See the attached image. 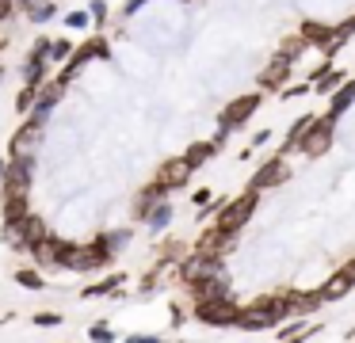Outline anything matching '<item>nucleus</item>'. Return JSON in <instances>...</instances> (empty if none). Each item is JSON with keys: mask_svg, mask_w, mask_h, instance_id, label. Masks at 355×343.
Segmentation results:
<instances>
[{"mask_svg": "<svg viewBox=\"0 0 355 343\" xmlns=\"http://www.w3.org/2000/svg\"><path fill=\"white\" fill-rule=\"evenodd\" d=\"M31 324H39V328H58V324H62V313H35Z\"/></svg>", "mask_w": 355, "mask_h": 343, "instance_id": "33", "label": "nucleus"}, {"mask_svg": "<svg viewBox=\"0 0 355 343\" xmlns=\"http://www.w3.org/2000/svg\"><path fill=\"white\" fill-rule=\"evenodd\" d=\"M187 175H191V168L184 164V157H176V160H168V164H161V172L153 175V183L164 191V195H168L172 187H184Z\"/></svg>", "mask_w": 355, "mask_h": 343, "instance_id": "12", "label": "nucleus"}, {"mask_svg": "<svg viewBox=\"0 0 355 343\" xmlns=\"http://www.w3.org/2000/svg\"><path fill=\"white\" fill-rule=\"evenodd\" d=\"M256 107H260V96H256V91H248V96L233 99V103L222 111V130H233V126H241L245 118H252Z\"/></svg>", "mask_w": 355, "mask_h": 343, "instance_id": "10", "label": "nucleus"}, {"mask_svg": "<svg viewBox=\"0 0 355 343\" xmlns=\"http://www.w3.org/2000/svg\"><path fill=\"white\" fill-rule=\"evenodd\" d=\"M88 19L103 23V19H107V4H103V0H92V8H88Z\"/></svg>", "mask_w": 355, "mask_h": 343, "instance_id": "36", "label": "nucleus"}, {"mask_svg": "<svg viewBox=\"0 0 355 343\" xmlns=\"http://www.w3.org/2000/svg\"><path fill=\"white\" fill-rule=\"evenodd\" d=\"M313 122H317L313 114H306V118H298V122H294V126H291V134H286V145H291V149H298V141L309 134V126H313Z\"/></svg>", "mask_w": 355, "mask_h": 343, "instance_id": "28", "label": "nucleus"}, {"mask_svg": "<svg viewBox=\"0 0 355 343\" xmlns=\"http://www.w3.org/2000/svg\"><path fill=\"white\" fill-rule=\"evenodd\" d=\"M302 46H306L302 38H286V42H283V50H279V58H283V61H294V58L302 53Z\"/></svg>", "mask_w": 355, "mask_h": 343, "instance_id": "32", "label": "nucleus"}, {"mask_svg": "<svg viewBox=\"0 0 355 343\" xmlns=\"http://www.w3.org/2000/svg\"><path fill=\"white\" fill-rule=\"evenodd\" d=\"M35 99H39V88H27V84H24V88H19V96H16V111L27 114L35 107Z\"/></svg>", "mask_w": 355, "mask_h": 343, "instance_id": "30", "label": "nucleus"}, {"mask_svg": "<svg viewBox=\"0 0 355 343\" xmlns=\"http://www.w3.org/2000/svg\"><path fill=\"white\" fill-rule=\"evenodd\" d=\"M96 240H100L103 248H107V256L115 259L119 248H126V244H130V233H126V229H115V233H103V236H96Z\"/></svg>", "mask_w": 355, "mask_h": 343, "instance_id": "24", "label": "nucleus"}, {"mask_svg": "<svg viewBox=\"0 0 355 343\" xmlns=\"http://www.w3.org/2000/svg\"><path fill=\"white\" fill-rule=\"evenodd\" d=\"M352 286H355V282L347 279L344 271H336L321 290H317V297H321V305H324V301H340V297H347V290H352Z\"/></svg>", "mask_w": 355, "mask_h": 343, "instance_id": "16", "label": "nucleus"}, {"mask_svg": "<svg viewBox=\"0 0 355 343\" xmlns=\"http://www.w3.org/2000/svg\"><path fill=\"white\" fill-rule=\"evenodd\" d=\"M39 137H42V126H35V122L19 126V134L12 137V157H31L35 145H39Z\"/></svg>", "mask_w": 355, "mask_h": 343, "instance_id": "14", "label": "nucleus"}, {"mask_svg": "<svg viewBox=\"0 0 355 343\" xmlns=\"http://www.w3.org/2000/svg\"><path fill=\"white\" fill-rule=\"evenodd\" d=\"M27 15H31L35 23H46L50 15H54V4H50V0H31V4H27Z\"/></svg>", "mask_w": 355, "mask_h": 343, "instance_id": "29", "label": "nucleus"}, {"mask_svg": "<svg viewBox=\"0 0 355 343\" xmlns=\"http://www.w3.org/2000/svg\"><path fill=\"white\" fill-rule=\"evenodd\" d=\"M31 172H35V157H12L8 172H4V198H27L31 191Z\"/></svg>", "mask_w": 355, "mask_h": 343, "instance_id": "6", "label": "nucleus"}, {"mask_svg": "<svg viewBox=\"0 0 355 343\" xmlns=\"http://www.w3.org/2000/svg\"><path fill=\"white\" fill-rule=\"evenodd\" d=\"M340 271H344V274H347V279H352V282H355V259H347V263H344V267H340Z\"/></svg>", "mask_w": 355, "mask_h": 343, "instance_id": "42", "label": "nucleus"}, {"mask_svg": "<svg viewBox=\"0 0 355 343\" xmlns=\"http://www.w3.org/2000/svg\"><path fill=\"white\" fill-rule=\"evenodd\" d=\"M69 58H73V46L65 38H54L50 42V61H69Z\"/></svg>", "mask_w": 355, "mask_h": 343, "instance_id": "31", "label": "nucleus"}, {"mask_svg": "<svg viewBox=\"0 0 355 343\" xmlns=\"http://www.w3.org/2000/svg\"><path fill=\"white\" fill-rule=\"evenodd\" d=\"M218 149H222V141H199V145H191V149L184 152V164H187V168H191V172H195V168H199V164H202V160H207V157H214Z\"/></svg>", "mask_w": 355, "mask_h": 343, "instance_id": "21", "label": "nucleus"}, {"mask_svg": "<svg viewBox=\"0 0 355 343\" xmlns=\"http://www.w3.org/2000/svg\"><path fill=\"white\" fill-rule=\"evenodd\" d=\"M352 99H355V80H352V84H344V88H340V96H332V111L324 114V118L336 122V114H344L347 107H352Z\"/></svg>", "mask_w": 355, "mask_h": 343, "instance_id": "25", "label": "nucleus"}, {"mask_svg": "<svg viewBox=\"0 0 355 343\" xmlns=\"http://www.w3.org/2000/svg\"><path fill=\"white\" fill-rule=\"evenodd\" d=\"M126 343H161L157 335H126Z\"/></svg>", "mask_w": 355, "mask_h": 343, "instance_id": "40", "label": "nucleus"}, {"mask_svg": "<svg viewBox=\"0 0 355 343\" xmlns=\"http://www.w3.org/2000/svg\"><path fill=\"white\" fill-rule=\"evenodd\" d=\"M16 282H19L24 290H31V294H42V290H46V279H42L35 267H19V271H16Z\"/></svg>", "mask_w": 355, "mask_h": 343, "instance_id": "22", "label": "nucleus"}, {"mask_svg": "<svg viewBox=\"0 0 355 343\" xmlns=\"http://www.w3.org/2000/svg\"><path fill=\"white\" fill-rule=\"evenodd\" d=\"M65 23H69V27H88V12H69Z\"/></svg>", "mask_w": 355, "mask_h": 343, "instance_id": "37", "label": "nucleus"}, {"mask_svg": "<svg viewBox=\"0 0 355 343\" xmlns=\"http://www.w3.org/2000/svg\"><path fill=\"white\" fill-rule=\"evenodd\" d=\"M27 213H31L27 198H4V225H16V221L27 218Z\"/></svg>", "mask_w": 355, "mask_h": 343, "instance_id": "23", "label": "nucleus"}, {"mask_svg": "<svg viewBox=\"0 0 355 343\" xmlns=\"http://www.w3.org/2000/svg\"><path fill=\"white\" fill-rule=\"evenodd\" d=\"M283 96H286V99H294V96H306V84H294V88H283Z\"/></svg>", "mask_w": 355, "mask_h": 343, "instance_id": "39", "label": "nucleus"}, {"mask_svg": "<svg viewBox=\"0 0 355 343\" xmlns=\"http://www.w3.org/2000/svg\"><path fill=\"white\" fill-rule=\"evenodd\" d=\"M161 271H164V263H161V267H153V271H146V274H141V286H138L141 294H149V290H153L157 282H161Z\"/></svg>", "mask_w": 355, "mask_h": 343, "instance_id": "34", "label": "nucleus"}, {"mask_svg": "<svg viewBox=\"0 0 355 343\" xmlns=\"http://www.w3.org/2000/svg\"><path fill=\"white\" fill-rule=\"evenodd\" d=\"M27 4H31V0H24V8H27Z\"/></svg>", "mask_w": 355, "mask_h": 343, "instance_id": "45", "label": "nucleus"}, {"mask_svg": "<svg viewBox=\"0 0 355 343\" xmlns=\"http://www.w3.org/2000/svg\"><path fill=\"white\" fill-rule=\"evenodd\" d=\"M237 313H241V305L233 301V297H214V301L195 305V317H199L202 324H210V328H233L237 324Z\"/></svg>", "mask_w": 355, "mask_h": 343, "instance_id": "5", "label": "nucleus"}, {"mask_svg": "<svg viewBox=\"0 0 355 343\" xmlns=\"http://www.w3.org/2000/svg\"><path fill=\"white\" fill-rule=\"evenodd\" d=\"M191 297H195V305L214 301V297H230V282H225V274L222 279H210V282H199V286H191Z\"/></svg>", "mask_w": 355, "mask_h": 343, "instance_id": "17", "label": "nucleus"}, {"mask_svg": "<svg viewBox=\"0 0 355 343\" xmlns=\"http://www.w3.org/2000/svg\"><path fill=\"white\" fill-rule=\"evenodd\" d=\"M332 35H336V27H329V23H313V19H306L302 30H298L302 42H317V46H329Z\"/></svg>", "mask_w": 355, "mask_h": 343, "instance_id": "18", "label": "nucleus"}, {"mask_svg": "<svg viewBox=\"0 0 355 343\" xmlns=\"http://www.w3.org/2000/svg\"><path fill=\"white\" fill-rule=\"evenodd\" d=\"M286 179H291V168H286V160H283V157H275V160H268V164H263L260 172L252 175V191L260 195V191L279 187V183H286Z\"/></svg>", "mask_w": 355, "mask_h": 343, "instance_id": "9", "label": "nucleus"}, {"mask_svg": "<svg viewBox=\"0 0 355 343\" xmlns=\"http://www.w3.org/2000/svg\"><path fill=\"white\" fill-rule=\"evenodd\" d=\"M168 317H172V328H180L184 324V309H180L176 301H172V309H168Z\"/></svg>", "mask_w": 355, "mask_h": 343, "instance_id": "38", "label": "nucleus"}, {"mask_svg": "<svg viewBox=\"0 0 355 343\" xmlns=\"http://www.w3.org/2000/svg\"><path fill=\"white\" fill-rule=\"evenodd\" d=\"M69 248H73L69 240H62V236H54V233H50L46 240H42L39 248L31 252V256L39 259L42 267H62V263H65V256H69Z\"/></svg>", "mask_w": 355, "mask_h": 343, "instance_id": "11", "label": "nucleus"}, {"mask_svg": "<svg viewBox=\"0 0 355 343\" xmlns=\"http://www.w3.org/2000/svg\"><path fill=\"white\" fill-rule=\"evenodd\" d=\"M233 240L237 236H225V233H218V229H210V233H202V240H199V256H210V259H225V252L233 248Z\"/></svg>", "mask_w": 355, "mask_h": 343, "instance_id": "13", "label": "nucleus"}, {"mask_svg": "<svg viewBox=\"0 0 355 343\" xmlns=\"http://www.w3.org/2000/svg\"><path fill=\"white\" fill-rule=\"evenodd\" d=\"M286 73H291V61L275 58V61H271V65L260 73V88H263V91H279V88H283V80H286Z\"/></svg>", "mask_w": 355, "mask_h": 343, "instance_id": "15", "label": "nucleus"}, {"mask_svg": "<svg viewBox=\"0 0 355 343\" xmlns=\"http://www.w3.org/2000/svg\"><path fill=\"white\" fill-rule=\"evenodd\" d=\"M291 317V305H286V290H279V294H268L260 297V301L245 305V309L237 313V324L233 328H245V332H263V328H275L279 320Z\"/></svg>", "mask_w": 355, "mask_h": 343, "instance_id": "1", "label": "nucleus"}, {"mask_svg": "<svg viewBox=\"0 0 355 343\" xmlns=\"http://www.w3.org/2000/svg\"><path fill=\"white\" fill-rule=\"evenodd\" d=\"M115 290H123V274H107V279L92 282V286L80 290V297H111Z\"/></svg>", "mask_w": 355, "mask_h": 343, "instance_id": "20", "label": "nucleus"}, {"mask_svg": "<svg viewBox=\"0 0 355 343\" xmlns=\"http://www.w3.org/2000/svg\"><path fill=\"white\" fill-rule=\"evenodd\" d=\"M107 263H111V256L100 240L96 244H73L69 256H65V267H69V271H103Z\"/></svg>", "mask_w": 355, "mask_h": 343, "instance_id": "7", "label": "nucleus"}, {"mask_svg": "<svg viewBox=\"0 0 355 343\" xmlns=\"http://www.w3.org/2000/svg\"><path fill=\"white\" fill-rule=\"evenodd\" d=\"M4 172H8V160H0V187H4Z\"/></svg>", "mask_w": 355, "mask_h": 343, "instance_id": "43", "label": "nucleus"}, {"mask_svg": "<svg viewBox=\"0 0 355 343\" xmlns=\"http://www.w3.org/2000/svg\"><path fill=\"white\" fill-rule=\"evenodd\" d=\"M161 202H164V191L157 187V183H149V187H146V191H141V195H138V213H141V218H146V213L153 210V206H161Z\"/></svg>", "mask_w": 355, "mask_h": 343, "instance_id": "26", "label": "nucleus"}, {"mask_svg": "<svg viewBox=\"0 0 355 343\" xmlns=\"http://www.w3.org/2000/svg\"><path fill=\"white\" fill-rule=\"evenodd\" d=\"M176 274H180V282H187V286H199V282L222 279L225 267H222V259H210V256H199V252H191L187 259H180Z\"/></svg>", "mask_w": 355, "mask_h": 343, "instance_id": "4", "label": "nucleus"}, {"mask_svg": "<svg viewBox=\"0 0 355 343\" xmlns=\"http://www.w3.org/2000/svg\"><path fill=\"white\" fill-rule=\"evenodd\" d=\"M168 221H172V206H168V202H161V206H153V210H149V213H146V225H149V229H153V233H161V229H164V225H168Z\"/></svg>", "mask_w": 355, "mask_h": 343, "instance_id": "27", "label": "nucleus"}, {"mask_svg": "<svg viewBox=\"0 0 355 343\" xmlns=\"http://www.w3.org/2000/svg\"><path fill=\"white\" fill-rule=\"evenodd\" d=\"M88 332H92V343H115V335H111V328L103 324V320H100V324H92Z\"/></svg>", "mask_w": 355, "mask_h": 343, "instance_id": "35", "label": "nucleus"}, {"mask_svg": "<svg viewBox=\"0 0 355 343\" xmlns=\"http://www.w3.org/2000/svg\"><path fill=\"white\" fill-rule=\"evenodd\" d=\"M313 88L317 91H336V88H344V80H347V73L344 69H332V65H324V69H317V76H313Z\"/></svg>", "mask_w": 355, "mask_h": 343, "instance_id": "19", "label": "nucleus"}, {"mask_svg": "<svg viewBox=\"0 0 355 343\" xmlns=\"http://www.w3.org/2000/svg\"><path fill=\"white\" fill-rule=\"evenodd\" d=\"M332 145V118H317L313 126H309V134L298 141V149L306 152V157H324Z\"/></svg>", "mask_w": 355, "mask_h": 343, "instance_id": "8", "label": "nucleus"}, {"mask_svg": "<svg viewBox=\"0 0 355 343\" xmlns=\"http://www.w3.org/2000/svg\"><path fill=\"white\" fill-rule=\"evenodd\" d=\"M172 343H187V340H172Z\"/></svg>", "mask_w": 355, "mask_h": 343, "instance_id": "44", "label": "nucleus"}, {"mask_svg": "<svg viewBox=\"0 0 355 343\" xmlns=\"http://www.w3.org/2000/svg\"><path fill=\"white\" fill-rule=\"evenodd\" d=\"M12 8H16V0H0V19H8Z\"/></svg>", "mask_w": 355, "mask_h": 343, "instance_id": "41", "label": "nucleus"}, {"mask_svg": "<svg viewBox=\"0 0 355 343\" xmlns=\"http://www.w3.org/2000/svg\"><path fill=\"white\" fill-rule=\"evenodd\" d=\"M46 236H50L46 221L35 218V213H27L24 221H16V225H4V240H8L12 248H27V252H35L42 240H46Z\"/></svg>", "mask_w": 355, "mask_h": 343, "instance_id": "3", "label": "nucleus"}, {"mask_svg": "<svg viewBox=\"0 0 355 343\" xmlns=\"http://www.w3.org/2000/svg\"><path fill=\"white\" fill-rule=\"evenodd\" d=\"M256 202H260V195H256V191H245V195H237L233 202H225L222 210H218L214 229H218V233H225V236H237L241 229H245V221L256 213Z\"/></svg>", "mask_w": 355, "mask_h": 343, "instance_id": "2", "label": "nucleus"}]
</instances>
